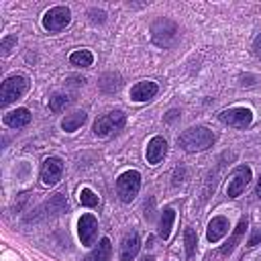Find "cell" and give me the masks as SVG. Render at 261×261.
Returning a JSON list of instances; mask_svg holds the SVG:
<instances>
[{
    "mask_svg": "<svg viewBox=\"0 0 261 261\" xmlns=\"http://www.w3.org/2000/svg\"><path fill=\"white\" fill-rule=\"evenodd\" d=\"M216 141V135L206 126H190L177 137V145L188 153H200L212 147Z\"/></svg>",
    "mask_w": 261,
    "mask_h": 261,
    "instance_id": "obj_1",
    "label": "cell"
},
{
    "mask_svg": "<svg viewBox=\"0 0 261 261\" xmlns=\"http://www.w3.org/2000/svg\"><path fill=\"white\" fill-rule=\"evenodd\" d=\"M31 82L27 75H10L2 82L0 86V104L2 106H8L10 102L18 100L22 94H27Z\"/></svg>",
    "mask_w": 261,
    "mask_h": 261,
    "instance_id": "obj_2",
    "label": "cell"
},
{
    "mask_svg": "<svg viewBox=\"0 0 261 261\" xmlns=\"http://www.w3.org/2000/svg\"><path fill=\"white\" fill-rule=\"evenodd\" d=\"M126 122V116L122 110H112V112H106L102 114L100 118H96L94 122V135L96 137H110L112 133H118Z\"/></svg>",
    "mask_w": 261,
    "mask_h": 261,
    "instance_id": "obj_3",
    "label": "cell"
},
{
    "mask_svg": "<svg viewBox=\"0 0 261 261\" xmlns=\"http://www.w3.org/2000/svg\"><path fill=\"white\" fill-rule=\"evenodd\" d=\"M139 190H141V173L139 171L128 169V171H124V173L118 175V179H116V192H118V198L122 202H126V204L133 202L135 196L139 194Z\"/></svg>",
    "mask_w": 261,
    "mask_h": 261,
    "instance_id": "obj_4",
    "label": "cell"
},
{
    "mask_svg": "<svg viewBox=\"0 0 261 261\" xmlns=\"http://www.w3.org/2000/svg\"><path fill=\"white\" fill-rule=\"evenodd\" d=\"M71 22V10L67 6H51L43 16V29L49 33H59Z\"/></svg>",
    "mask_w": 261,
    "mask_h": 261,
    "instance_id": "obj_5",
    "label": "cell"
},
{
    "mask_svg": "<svg viewBox=\"0 0 261 261\" xmlns=\"http://www.w3.org/2000/svg\"><path fill=\"white\" fill-rule=\"evenodd\" d=\"M177 35V24L169 18H157L153 24H151V37H153V43L159 45V47H167L173 43Z\"/></svg>",
    "mask_w": 261,
    "mask_h": 261,
    "instance_id": "obj_6",
    "label": "cell"
},
{
    "mask_svg": "<svg viewBox=\"0 0 261 261\" xmlns=\"http://www.w3.org/2000/svg\"><path fill=\"white\" fill-rule=\"evenodd\" d=\"M218 120L222 124H228L232 128H247L253 122V112L245 106H234V108H226L218 114Z\"/></svg>",
    "mask_w": 261,
    "mask_h": 261,
    "instance_id": "obj_7",
    "label": "cell"
},
{
    "mask_svg": "<svg viewBox=\"0 0 261 261\" xmlns=\"http://www.w3.org/2000/svg\"><path fill=\"white\" fill-rule=\"evenodd\" d=\"M249 181H251V167L249 165L234 167L232 173H230V179H228V188H226L228 198H239L245 192Z\"/></svg>",
    "mask_w": 261,
    "mask_h": 261,
    "instance_id": "obj_8",
    "label": "cell"
},
{
    "mask_svg": "<svg viewBox=\"0 0 261 261\" xmlns=\"http://www.w3.org/2000/svg\"><path fill=\"white\" fill-rule=\"evenodd\" d=\"M77 234L84 247H92L96 237H98V220L94 214H82L77 220Z\"/></svg>",
    "mask_w": 261,
    "mask_h": 261,
    "instance_id": "obj_9",
    "label": "cell"
},
{
    "mask_svg": "<svg viewBox=\"0 0 261 261\" xmlns=\"http://www.w3.org/2000/svg\"><path fill=\"white\" fill-rule=\"evenodd\" d=\"M63 173V161L59 157H47L41 167V181L45 186H55L61 179Z\"/></svg>",
    "mask_w": 261,
    "mask_h": 261,
    "instance_id": "obj_10",
    "label": "cell"
},
{
    "mask_svg": "<svg viewBox=\"0 0 261 261\" xmlns=\"http://www.w3.org/2000/svg\"><path fill=\"white\" fill-rule=\"evenodd\" d=\"M159 92V86L151 80H143V82H137L133 88H130V100L135 102H147L151 100L155 94Z\"/></svg>",
    "mask_w": 261,
    "mask_h": 261,
    "instance_id": "obj_11",
    "label": "cell"
},
{
    "mask_svg": "<svg viewBox=\"0 0 261 261\" xmlns=\"http://www.w3.org/2000/svg\"><path fill=\"white\" fill-rule=\"evenodd\" d=\"M139 249H141L139 234H137L135 230L126 232L124 239H122V243H120V261H133V259L137 257Z\"/></svg>",
    "mask_w": 261,
    "mask_h": 261,
    "instance_id": "obj_12",
    "label": "cell"
},
{
    "mask_svg": "<svg viewBox=\"0 0 261 261\" xmlns=\"http://www.w3.org/2000/svg\"><path fill=\"white\" fill-rule=\"evenodd\" d=\"M226 232H228V218H226V216H214V218L208 222L206 239H208L210 243H218Z\"/></svg>",
    "mask_w": 261,
    "mask_h": 261,
    "instance_id": "obj_13",
    "label": "cell"
},
{
    "mask_svg": "<svg viewBox=\"0 0 261 261\" xmlns=\"http://www.w3.org/2000/svg\"><path fill=\"white\" fill-rule=\"evenodd\" d=\"M167 153V143L163 137H153L149 143H147V161L151 165H157Z\"/></svg>",
    "mask_w": 261,
    "mask_h": 261,
    "instance_id": "obj_14",
    "label": "cell"
},
{
    "mask_svg": "<svg viewBox=\"0 0 261 261\" xmlns=\"http://www.w3.org/2000/svg\"><path fill=\"white\" fill-rule=\"evenodd\" d=\"M247 226H249V220H247V216H243V218L239 220V224H237L234 232L230 234V239L220 247V251H218V255H220V257H226V255H230V253L234 251V247L241 243V237H243V232L247 230Z\"/></svg>",
    "mask_w": 261,
    "mask_h": 261,
    "instance_id": "obj_15",
    "label": "cell"
},
{
    "mask_svg": "<svg viewBox=\"0 0 261 261\" xmlns=\"http://www.w3.org/2000/svg\"><path fill=\"white\" fill-rule=\"evenodd\" d=\"M2 120L10 128H22V126H27L31 122V112H29V108H16V110L6 112L2 116Z\"/></svg>",
    "mask_w": 261,
    "mask_h": 261,
    "instance_id": "obj_16",
    "label": "cell"
},
{
    "mask_svg": "<svg viewBox=\"0 0 261 261\" xmlns=\"http://www.w3.org/2000/svg\"><path fill=\"white\" fill-rule=\"evenodd\" d=\"M110 255H112V245H110V239L104 237V239H100L98 247L92 249V251L84 257V261H108Z\"/></svg>",
    "mask_w": 261,
    "mask_h": 261,
    "instance_id": "obj_17",
    "label": "cell"
},
{
    "mask_svg": "<svg viewBox=\"0 0 261 261\" xmlns=\"http://www.w3.org/2000/svg\"><path fill=\"white\" fill-rule=\"evenodd\" d=\"M173 220H175V210L173 208H165L163 212H161V218H159V237L163 239V241H167L169 239V234H171V226H173Z\"/></svg>",
    "mask_w": 261,
    "mask_h": 261,
    "instance_id": "obj_18",
    "label": "cell"
},
{
    "mask_svg": "<svg viewBox=\"0 0 261 261\" xmlns=\"http://www.w3.org/2000/svg\"><path fill=\"white\" fill-rule=\"evenodd\" d=\"M86 118H88V114H86L84 110H77V112H73V114H67V116L61 120V128H63L65 133H73V130H77V128L86 122Z\"/></svg>",
    "mask_w": 261,
    "mask_h": 261,
    "instance_id": "obj_19",
    "label": "cell"
},
{
    "mask_svg": "<svg viewBox=\"0 0 261 261\" xmlns=\"http://www.w3.org/2000/svg\"><path fill=\"white\" fill-rule=\"evenodd\" d=\"M69 63L75 65V67H90L94 63V55L88 49H77L69 55Z\"/></svg>",
    "mask_w": 261,
    "mask_h": 261,
    "instance_id": "obj_20",
    "label": "cell"
},
{
    "mask_svg": "<svg viewBox=\"0 0 261 261\" xmlns=\"http://www.w3.org/2000/svg\"><path fill=\"white\" fill-rule=\"evenodd\" d=\"M120 77L116 75V73H112V71H108V73H104L102 77H100V82H98V86H100V90L102 92H106V94H112V92H116L118 88H120Z\"/></svg>",
    "mask_w": 261,
    "mask_h": 261,
    "instance_id": "obj_21",
    "label": "cell"
},
{
    "mask_svg": "<svg viewBox=\"0 0 261 261\" xmlns=\"http://www.w3.org/2000/svg\"><path fill=\"white\" fill-rule=\"evenodd\" d=\"M184 245H186V257H188V261H192V259H194V255H196L198 237H196V230H194V228H190V226L184 230Z\"/></svg>",
    "mask_w": 261,
    "mask_h": 261,
    "instance_id": "obj_22",
    "label": "cell"
},
{
    "mask_svg": "<svg viewBox=\"0 0 261 261\" xmlns=\"http://www.w3.org/2000/svg\"><path fill=\"white\" fill-rule=\"evenodd\" d=\"M67 104H69V98H67L65 94H53V96L49 98V108H51L53 112H61Z\"/></svg>",
    "mask_w": 261,
    "mask_h": 261,
    "instance_id": "obj_23",
    "label": "cell"
},
{
    "mask_svg": "<svg viewBox=\"0 0 261 261\" xmlns=\"http://www.w3.org/2000/svg\"><path fill=\"white\" fill-rule=\"evenodd\" d=\"M98 196L90 190V188H84L82 192H80V204L82 206H88V208H94V206H98Z\"/></svg>",
    "mask_w": 261,
    "mask_h": 261,
    "instance_id": "obj_24",
    "label": "cell"
},
{
    "mask_svg": "<svg viewBox=\"0 0 261 261\" xmlns=\"http://www.w3.org/2000/svg\"><path fill=\"white\" fill-rule=\"evenodd\" d=\"M14 45H16V35H6V37L0 41V53H2V55H8Z\"/></svg>",
    "mask_w": 261,
    "mask_h": 261,
    "instance_id": "obj_25",
    "label": "cell"
},
{
    "mask_svg": "<svg viewBox=\"0 0 261 261\" xmlns=\"http://www.w3.org/2000/svg\"><path fill=\"white\" fill-rule=\"evenodd\" d=\"M88 16H90V20H92L94 24H96V22L102 24V22L106 20V12H104V10H98V8H90V10H88Z\"/></svg>",
    "mask_w": 261,
    "mask_h": 261,
    "instance_id": "obj_26",
    "label": "cell"
},
{
    "mask_svg": "<svg viewBox=\"0 0 261 261\" xmlns=\"http://www.w3.org/2000/svg\"><path fill=\"white\" fill-rule=\"evenodd\" d=\"M259 241H261V226L253 230V234H251V237H249V241H247V247H249V249H253L255 245H259Z\"/></svg>",
    "mask_w": 261,
    "mask_h": 261,
    "instance_id": "obj_27",
    "label": "cell"
},
{
    "mask_svg": "<svg viewBox=\"0 0 261 261\" xmlns=\"http://www.w3.org/2000/svg\"><path fill=\"white\" fill-rule=\"evenodd\" d=\"M253 51H255V55H259L261 57V33L255 37V41H253Z\"/></svg>",
    "mask_w": 261,
    "mask_h": 261,
    "instance_id": "obj_28",
    "label": "cell"
},
{
    "mask_svg": "<svg viewBox=\"0 0 261 261\" xmlns=\"http://www.w3.org/2000/svg\"><path fill=\"white\" fill-rule=\"evenodd\" d=\"M177 116H179V112H177V110H169V112H167V116H165V122H171V120H173V118H177Z\"/></svg>",
    "mask_w": 261,
    "mask_h": 261,
    "instance_id": "obj_29",
    "label": "cell"
},
{
    "mask_svg": "<svg viewBox=\"0 0 261 261\" xmlns=\"http://www.w3.org/2000/svg\"><path fill=\"white\" fill-rule=\"evenodd\" d=\"M257 196L261 198V179H259V184H257Z\"/></svg>",
    "mask_w": 261,
    "mask_h": 261,
    "instance_id": "obj_30",
    "label": "cell"
},
{
    "mask_svg": "<svg viewBox=\"0 0 261 261\" xmlns=\"http://www.w3.org/2000/svg\"><path fill=\"white\" fill-rule=\"evenodd\" d=\"M141 261H153V257H147V255H145V257H143Z\"/></svg>",
    "mask_w": 261,
    "mask_h": 261,
    "instance_id": "obj_31",
    "label": "cell"
}]
</instances>
